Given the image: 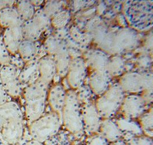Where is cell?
I'll return each mask as SVG.
<instances>
[{"mask_svg": "<svg viewBox=\"0 0 153 145\" xmlns=\"http://www.w3.org/2000/svg\"><path fill=\"white\" fill-rule=\"evenodd\" d=\"M93 38L100 48L113 54L132 50L139 42L137 31L130 28H122L112 32L103 28L94 35Z\"/></svg>", "mask_w": 153, "mask_h": 145, "instance_id": "obj_1", "label": "cell"}, {"mask_svg": "<svg viewBox=\"0 0 153 145\" xmlns=\"http://www.w3.org/2000/svg\"><path fill=\"white\" fill-rule=\"evenodd\" d=\"M48 89V85L37 80L26 86L24 90L25 116L29 124L43 115Z\"/></svg>", "mask_w": 153, "mask_h": 145, "instance_id": "obj_2", "label": "cell"}, {"mask_svg": "<svg viewBox=\"0 0 153 145\" xmlns=\"http://www.w3.org/2000/svg\"><path fill=\"white\" fill-rule=\"evenodd\" d=\"M153 1H131L124 7L126 20L134 29L145 31L153 26Z\"/></svg>", "mask_w": 153, "mask_h": 145, "instance_id": "obj_3", "label": "cell"}, {"mask_svg": "<svg viewBox=\"0 0 153 145\" xmlns=\"http://www.w3.org/2000/svg\"><path fill=\"white\" fill-rule=\"evenodd\" d=\"M126 93L119 83L111 85L97 99L95 106L102 118L111 119L120 110Z\"/></svg>", "mask_w": 153, "mask_h": 145, "instance_id": "obj_4", "label": "cell"}, {"mask_svg": "<svg viewBox=\"0 0 153 145\" xmlns=\"http://www.w3.org/2000/svg\"><path fill=\"white\" fill-rule=\"evenodd\" d=\"M62 123L65 128L73 134H77L83 131L82 107L76 92L74 90L67 92L62 114Z\"/></svg>", "mask_w": 153, "mask_h": 145, "instance_id": "obj_5", "label": "cell"}, {"mask_svg": "<svg viewBox=\"0 0 153 145\" xmlns=\"http://www.w3.org/2000/svg\"><path fill=\"white\" fill-rule=\"evenodd\" d=\"M62 124V119L53 112L42 115L29 125L31 137L40 143H43L55 135Z\"/></svg>", "mask_w": 153, "mask_h": 145, "instance_id": "obj_6", "label": "cell"}, {"mask_svg": "<svg viewBox=\"0 0 153 145\" xmlns=\"http://www.w3.org/2000/svg\"><path fill=\"white\" fill-rule=\"evenodd\" d=\"M119 83L125 93L142 94L153 89V74L147 71H128L121 76Z\"/></svg>", "mask_w": 153, "mask_h": 145, "instance_id": "obj_7", "label": "cell"}, {"mask_svg": "<svg viewBox=\"0 0 153 145\" xmlns=\"http://www.w3.org/2000/svg\"><path fill=\"white\" fill-rule=\"evenodd\" d=\"M50 25L51 19L45 14L42 9L37 11L32 19L22 23L23 39L30 41H36Z\"/></svg>", "mask_w": 153, "mask_h": 145, "instance_id": "obj_8", "label": "cell"}, {"mask_svg": "<svg viewBox=\"0 0 153 145\" xmlns=\"http://www.w3.org/2000/svg\"><path fill=\"white\" fill-rule=\"evenodd\" d=\"M19 71L14 65L9 64L0 69V79L7 96L15 97L20 96L22 92L19 78Z\"/></svg>", "mask_w": 153, "mask_h": 145, "instance_id": "obj_9", "label": "cell"}, {"mask_svg": "<svg viewBox=\"0 0 153 145\" xmlns=\"http://www.w3.org/2000/svg\"><path fill=\"white\" fill-rule=\"evenodd\" d=\"M149 108L151 107L146 104L141 95L130 94L125 97L120 110L123 117L134 120L139 118Z\"/></svg>", "mask_w": 153, "mask_h": 145, "instance_id": "obj_10", "label": "cell"}, {"mask_svg": "<svg viewBox=\"0 0 153 145\" xmlns=\"http://www.w3.org/2000/svg\"><path fill=\"white\" fill-rule=\"evenodd\" d=\"M87 74V68L83 58H72L67 74L68 85L73 90L84 85Z\"/></svg>", "mask_w": 153, "mask_h": 145, "instance_id": "obj_11", "label": "cell"}, {"mask_svg": "<svg viewBox=\"0 0 153 145\" xmlns=\"http://www.w3.org/2000/svg\"><path fill=\"white\" fill-rule=\"evenodd\" d=\"M83 130L90 136L97 134L102 122L95 104L91 103L83 104L82 107Z\"/></svg>", "mask_w": 153, "mask_h": 145, "instance_id": "obj_12", "label": "cell"}, {"mask_svg": "<svg viewBox=\"0 0 153 145\" xmlns=\"http://www.w3.org/2000/svg\"><path fill=\"white\" fill-rule=\"evenodd\" d=\"M2 139L10 145L17 143L24 134L23 117H15L8 121L3 127L0 133Z\"/></svg>", "mask_w": 153, "mask_h": 145, "instance_id": "obj_13", "label": "cell"}, {"mask_svg": "<svg viewBox=\"0 0 153 145\" xmlns=\"http://www.w3.org/2000/svg\"><path fill=\"white\" fill-rule=\"evenodd\" d=\"M112 78L107 70L91 71L88 85L94 94L100 96L111 85Z\"/></svg>", "mask_w": 153, "mask_h": 145, "instance_id": "obj_14", "label": "cell"}, {"mask_svg": "<svg viewBox=\"0 0 153 145\" xmlns=\"http://www.w3.org/2000/svg\"><path fill=\"white\" fill-rule=\"evenodd\" d=\"M87 68L91 71L107 70L109 57L106 53L97 49L90 50L84 55Z\"/></svg>", "mask_w": 153, "mask_h": 145, "instance_id": "obj_15", "label": "cell"}, {"mask_svg": "<svg viewBox=\"0 0 153 145\" xmlns=\"http://www.w3.org/2000/svg\"><path fill=\"white\" fill-rule=\"evenodd\" d=\"M52 56L55 62L57 74L61 77H65L67 74L72 58L67 46L63 39Z\"/></svg>", "mask_w": 153, "mask_h": 145, "instance_id": "obj_16", "label": "cell"}, {"mask_svg": "<svg viewBox=\"0 0 153 145\" xmlns=\"http://www.w3.org/2000/svg\"><path fill=\"white\" fill-rule=\"evenodd\" d=\"M66 95L67 92L63 85L56 84L51 88L47 96L49 104L53 112L57 113L62 119Z\"/></svg>", "mask_w": 153, "mask_h": 145, "instance_id": "obj_17", "label": "cell"}, {"mask_svg": "<svg viewBox=\"0 0 153 145\" xmlns=\"http://www.w3.org/2000/svg\"><path fill=\"white\" fill-rule=\"evenodd\" d=\"M23 40L22 26L5 29L2 41L10 54L15 55L18 53L19 47Z\"/></svg>", "mask_w": 153, "mask_h": 145, "instance_id": "obj_18", "label": "cell"}, {"mask_svg": "<svg viewBox=\"0 0 153 145\" xmlns=\"http://www.w3.org/2000/svg\"><path fill=\"white\" fill-rule=\"evenodd\" d=\"M39 81L48 85L51 83L57 74L56 65L51 55H45L39 59Z\"/></svg>", "mask_w": 153, "mask_h": 145, "instance_id": "obj_19", "label": "cell"}, {"mask_svg": "<svg viewBox=\"0 0 153 145\" xmlns=\"http://www.w3.org/2000/svg\"><path fill=\"white\" fill-rule=\"evenodd\" d=\"M115 122L125 141L133 137L143 135L139 123L132 119L122 117L119 118Z\"/></svg>", "mask_w": 153, "mask_h": 145, "instance_id": "obj_20", "label": "cell"}, {"mask_svg": "<svg viewBox=\"0 0 153 145\" xmlns=\"http://www.w3.org/2000/svg\"><path fill=\"white\" fill-rule=\"evenodd\" d=\"M19 78L21 85L25 86V87L37 81L39 78V59L36 58L27 62L19 72Z\"/></svg>", "mask_w": 153, "mask_h": 145, "instance_id": "obj_21", "label": "cell"}, {"mask_svg": "<svg viewBox=\"0 0 153 145\" xmlns=\"http://www.w3.org/2000/svg\"><path fill=\"white\" fill-rule=\"evenodd\" d=\"M99 131L100 134L108 142H115L122 137V134L116 122L111 119H105L102 120Z\"/></svg>", "mask_w": 153, "mask_h": 145, "instance_id": "obj_22", "label": "cell"}, {"mask_svg": "<svg viewBox=\"0 0 153 145\" xmlns=\"http://www.w3.org/2000/svg\"><path fill=\"white\" fill-rule=\"evenodd\" d=\"M22 116L19 105L13 101H7L0 105V133L4 125L15 117Z\"/></svg>", "mask_w": 153, "mask_h": 145, "instance_id": "obj_23", "label": "cell"}, {"mask_svg": "<svg viewBox=\"0 0 153 145\" xmlns=\"http://www.w3.org/2000/svg\"><path fill=\"white\" fill-rule=\"evenodd\" d=\"M22 21L16 9L13 7L0 11V26L5 29L17 26H22Z\"/></svg>", "mask_w": 153, "mask_h": 145, "instance_id": "obj_24", "label": "cell"}, {"mask_svg": "<svg viewBox=\"0 0 153 145\" xmlns=\"http://www.w3.org/2000/svg\"><path fill=\"white\" fill-rule=\"evenodd\" d=\"M38 53V47L35 41L24 39L21 41L18 53L24 62H28L36 59Z\"/></svg>", "mask_w": 153, "mask_h": 145, "instance_id": "obj_25", "label": "cell"}, {"mask_svg": "<svg viewBox=\"0 0 153 145\" xmlns=\"http://www.w3.org/2000/svg\"><path fill=\"white\" fill-rule=\"evenodd\" d=\"M68 34L71 39L80 50V48L86 47L88 44L90 43L92 39V36L88 33L83 32L75 26H72L68 30Z\"/></svg>", "mask_w": 153, "mask_h": 145, "instance_id": "obj_26", "label": "cell"}, {"mask_svg": "<svg viewBox=\"0 0 153 145\" xmlns=\"http://www.w3.org/2000/svg\"><path fill=\"white\" fill-rule=\"evenodd\" d=\"M15 8L23 23L32 19L35 14V7L29 1H17Z\"/></svg>", "mask_w": 153, "mask_h": 145, "instance_id": "obj_27", "label": "cell"}, {"mask_svg": "<svg viewBox=\"0 0 153 145\" xmlns=\"http://www.w3.org/2000/svg\"><path fill=\"white\" fill-rule=\"evenodd\" d=\"M139 124L143 134L147 137L152 138L153 135V108H150L148 110L139 117Z\"/></svg>", "mask_w": 153, "mask_h": 145, "instance_id": "obj_28", "label": "cell"}, {"mask_svg": "<svg viewBox=\"0 0 153 145\" xmlns=\"http://www.w3.org/2000/svg\"><path fill=\"white\" fill-rule=\"evenodd\" d=\"M125 69V61L122 57L115 56L109 59L107 71L112 77L122 76Z\"/></svg>", "mask_w": 153, "mask_h": 145, "instance_id": "obj_29", "label": "cell"}, {"mask_svg": "<svg viewBox=\"0 0 153 145\" xmlns=\"http://www.w3.org/2000/svg\"><path fill=\"white\" fill-rule=\"evenodd\" d=\"M71 14L69 11L63 9L51 19V25L57 30L64 28L71 20Z\"/></svg>", "mask_w": 153, "mask_h": 145, "instance_id": "obj_30", "label": "cell"}, {"mask_svg": "<svg viewBox=\"0 0 153 145\" xmlns=\"http://www.w3.org/2000/svg\"><path fill=\"white\" fill-rule=\"evenodd\" d=\"M43 11L51 19L58 12L63 10V2L61 1H48L42 9Z\"/></svg>", "mask_w": 153, "mask_h": 145, "instance_id": "obj_31", "label": "cell"}, {"mask_svg": "<svg viewBox=\"0 0 153 145\" xmlns=\"http://www.w3.org/2000/svg\"><path fill=\"white\" fill-rule=\"evenodd\" d=\"M77 89V91L75 92L80 104L91 103V97L94 93L88 85H83Z\"/></svg>", "mask_w": 153, "mask_h": 145, "instance_id": "obj_32", "label": "cell"}, {"mask_svg": "<svg viewBox=\"0 0 153 145\" xmlns=\"http://www.w3.org/2000/svg\"><path fill=\"white\" fill-rule=\"evenodd\" d=\"M125 142L126 145H153L152 138L143 135L133 137Z\"/></svg>", "mask_w": 153, "mask_h": 145, "instance_id": "obj_33", "label": "cell"}, {"mask_svg": "<svg viewBox=\"0 0 153 145\" xmlns=\"http://www.w3.org/2000/svg\"><path fill=\"white\" fill-rule=\"evenodd\" d=\"M10 54L2 41L0 39V69L3 66L10 64Z\"/></svg>", "mask_w": 153, "mask_h": 145, "instance_id": "obj_34", "label": "cell"}, {"mask_svg": "<svg viewBox=\"0 0 153 145\" xmlns=\"http://www.w3.org/2000/svg\"><path fill=\"white\" fill-rule=\"evenodd\" d=\"M84 145H109V142L100 134L91 135Z\"/></svg>", "mask_w": 153, "mask_h": 145, "instance_id": "obj_35", "label": "cell"}, {"mask_svg": "<svg viewBox=\"0 0 153 145\" xmlns=\"http://www.w3.org/2000/svg\"><path fill=\"white\" fill-rule=\"evenodd\" d=\"M7 96H8L7 93L4 89L1 80L0 79V105L7 102Z\"/></svg>", "mask_w": 153, "mask_h": 145, "instance_id": "obj_36", "label": "cell"}, {"mask_svg": "<svg viewBox=\"0 0 153 145\" xmlns=\"http://www.w3.org/2000/svg\"><path fill=\"white\" fill-rule=\"evenodd\" d=\"M15 1H0V11L5 8L13 7Z\"/></svg>", "mask_w": 153, "mask_h": 145, "instance_id": "obj_37", "label": "cell"}, {"mask_svg": "<svg viewBox=\"0 0 153 145\" xmlns=\"http://www.w3.org/2000/svg\"><path fill=\"white\" fill-rule=\"evenodd\" d=\"M42 143H40L36 140L34 139H32L31 140H29V142H28L25 145H42Z\"/></svg>", "mask_w": 153, "mask_h": 145, "instance_id": "obj_38", "label": "cell"}, {"mask_svg": "<svg viewBox=\"0 0 153 145\" xmlns=\"http://www.w3.org/2000/svg\"><path fill=\"white\" fill-rule=\"evenodd\" d=\"M43 1H31L30 2L32 3V4L35 7V5H39L41 4H42Z\"/></svg>", "mask_w": 153, "mask_h": 145, "instance_id": "obj_39", "label": "cell"}, {"mask_svg": "<svg viewBox=\"0 0 153 145\" xmlns=\"http://www.w3.org/2000/svg\"><path fill=\"white\" fill-rule=\"evenodd\" d=\"M0 145H10L3 139H0Z\"/></svg>", "mask_w": 153, "mask_h": 145, "instance_id": "obj_40", "label": "cell"}]
</instances>
